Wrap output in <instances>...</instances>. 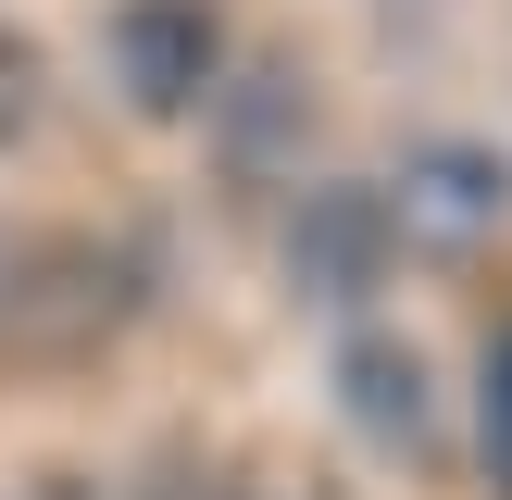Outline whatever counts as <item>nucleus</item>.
<instances>
[{
  "mask_svg": "<svg viewBox=\"0 0 512 500\" xmlns=\"http://www.w3.org/2000/svg\"><path fill=\"white\" fill-rule=\"evenodd\" d=\"M100 63H113L125 113L175 125V113H200V100L225 88L238 25H225V0H113V13H100Z\"/></svg>",
  "mask_w": 512,
  "mask_h": 500,
  "instance_id": "f257e3e1",
  "label": "nucleus"
},
{
  "mask_svg": "<svg viewBox=\"0 0 512 500\" xmlns=\"http://www.w3.org/2000/svg\"><path fill=\"white\" fill-rule=\"evenodd\" d=\"M400 263H413V250H400L388 175H313V200L288 213V275H300V300H325V313L350 325Z\"/></svg>",
  "mask_w": 512,
  "mask_h": 500,
  "instance_id": "f03ea898",
  "label": "nucleus"
},
{
  "mask_svg": "<svg viewBox=\"0 0 512 500\" xmlns=\"http://www.w3.org/2000/svg\"><path fill=\"white\" fill-rule=\"evenodd\" d=\"M325 500H338V488H325Z\"/></svg>",
  "mask_w": 512,
  "mask_h": 500,
  "instance_id": "1a4fd4ad",
  "label": "nucleus"
},
{
  "mask_svg": "<svg viewBox=\"0 0 512 500\" xmlns=\"http://www.w3.org/2000/svg\"><path fill=\"white\" fill-rule=\"evenodd\" d=\"M388 213H400V250H475L512 213V163L488 138H413V163L388 175Z\"/></svg>",
  "mask_w": 512,
  "mask_h": 500,
  "instance_id": "7ed1b4c3",
  "label": "nucleus"
},
{
  "mask_svg": "<svg viewBox=\"0 0 512 500\" xmlns=\"http://www.w3.org/2000/svg\"><path fill=\"white\" fill-rule=\"evenodd\" d=\"M325 388H338V413L363 425L375 450H400V463H425V438H438V375H425V350L400 338V325H338V363H325Z\"/></svg>",
  "mask_w": 512,
  "mask_h": 500,
  "instance_id": "20e7f679",
  "label": "nucleus"
},
{
  "mask_svg": "<svg viewBox=\"0 0 512 500\" xmlns=\"http://www.w3.org/2000/svg\"><path fill=\"white\" fill-rule=\"evenodd\" d=\"M225 163L238 175H275V163H300V150H313V63H300V50H250V75L225 63Z\"/></svg>",
  "mask_w": 512,
  "mask_h": 500,
  "instance_id": "39448f33",
  "label": "nucleus"
},
{
  "mask_svg": "<svg viewBox=\"0 0 512 500\" xmlns=\"http://www.w3.org/2000/svg\"><path fill=\"white\" fill-rule=\"evenodd\" d=\"M38 500H88V488H75V475H50V488H38Z\"/></svg>",
  "mask_w": 512,
  "mask_h": 500,
  "instance_id": "6e6552de",
  "label": "nucleus"
},
{
  "mask_svg": "<svg viewBox=\"0 0 512 500\" xmlns=\"http://www.w3.org/2000/svg\"><path fill=\"white\" fill-rule=\"evenodd\" d=\"M475 475L512 500V313L488 325V350H475Z\"/></svg>",
  "mask_w": 512,
  "mask_h": 500,
  "instance_id": "423d86ee",
  "label": "nucleus"
},
{
  "mask_svg": "<svg viewBox=\"0 0 512 500\" xmlns=\"http://www.w3.org/2000/svg\"><path fill=\"white\" fill-rule=\"evenodd\" d=\"M188 500H263V488H250V475H200Z\"/></svg>",
  "mask_w": 512,
  "mask_h": 500,
  "instance_id": "0eeeda50",
  "label": "nucleus"
}]
</instances>
